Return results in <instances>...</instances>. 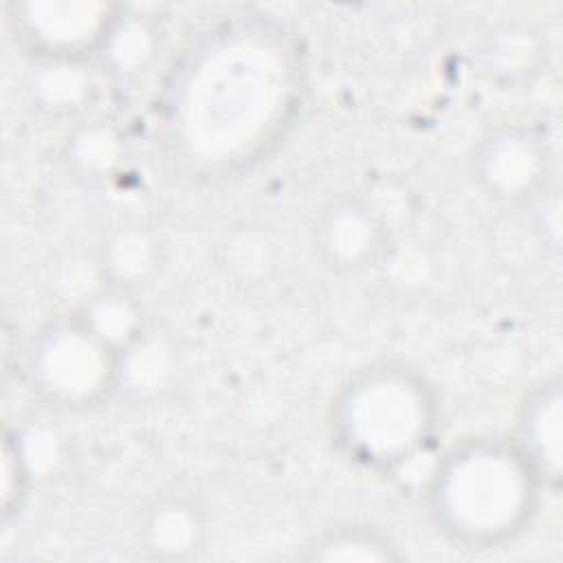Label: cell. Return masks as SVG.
Instances as JSON below:
<instances>
[{"label": "cell", "instance_id": "1", "mask_svg": "<svg viewBox=\"0 0 563 563\" xmlns=\"http://www.w3.org/2000/svg\"><path fill=\"white\" fill-rule=\"evenodd\" d=\"M194 53L174 86L172 123L180 143L211 165L249 158L290 99L286 48L262 31L238 26Z\"/></svg>", "mask_w": 563, "mask_h": 563}, {"label": "cell", "instance_id": "2", "mask_svg": "<svg viewBox=\"0 0 563 563\" xmlns=\"http://www.w3.org/2000/svg\"><path fill=\"white\" fill-rule=\"evenodd\" d=\"M541 488L512 440L466 438L435 464L427 506L446 539L468 548H493L523 530Z\"/></svg>", "mask_w": 563, "mask_h": 563}, {"label": "cell", "instance_id": "3", "mask_svg": "<svg viewBox=\"0 0 563 563\" xmlns=\"http://www.w3.org/2000/svg\"><path fill=\"white\" fill-rule=\"evenodd\" d=\"M438 398L422 374L380 361L354 372L330 407V433L354 464L394 473L435 435Z\"/></svg>", "mask_w": 563, "mask_h": 563}, {"label": "cell", "instance_id": "4", "mask_svg": "<svg viewBox=\"0 0 563 563\" xmlns=\"http://www.w3.org/2000/svg\"><path fill=\"white\" fill-rule=\"evenodd\" d=\"M33 389L51 405L84 409L119 389V352L79 312L44 323L29 347Z\"/></svg>", "mask_w": 563, "mask_h": 563}, {"label": "cell", "instance_id": "5", "mask_svg": "<svg viewBox=\"0 0 563 563\" xmlns=\"http://www.w3.org/2000/svg\"><path fill=\"white\" fill-rule=\"evenodd\" d=\"M117 9L103 2H11L7 24L13 37L40 62H84L103 46L117 20Z\"/></svg>", "mask_w": 563, "mask_h": 563}, {"label": "cell", "instance_id": "6", "mask_svg": "<svg viewBox=\"0 0 563 563\" xmlns=\"http://www.w3.org/2000/svg\"><path fill=\"white\" fill-rule=\"evenodd\" d=\"M541 141L523 128H499L479 141L473 154L477 183L495 198L519 200L534 194L545 176Z\"/></svg>", "mask_w": 563, "mask_h": 563}, {"label": "cell", "instance_id": "7", "mask_svg": "<svg viewBox=\"0 0 563 563\" xmlns=\"http://www.w3.org/2000/svg\"><path fill=\"white\" fill-rule=\"evenodd\" d=\"M385 242L376 211L354 196L330 200L314 224V244L325 264L336 271H356L372 264Z\"/></svg>", "mask_w": 563, "mask_h": 563}, {"label": "cell", "instance_id": "8", "mask_svg": "<svg viewBox=\"0 0 563 563\" xmlns=\"http://www.w3.org/2000/svg\"><path fill=\"white\" fill-rule=\"evenodd\" d=\"M541 486L556 490L563 473V396L559 376L530 389L517 413L512 440Z\"/></svg>", "mask_w": 563, "mask_h": 563}, {"label": "cell", "instance_id": "9", "mask_svg": "<svg viewBox=\"0 0 563 563\" xmlns=\"http://www.w3.org/2000/svg\"><path fill=\"white\" fill-rule=\"evenodd\" d=\"M141 541L156 559H187L205 541L202 510L187 497H163L145 512Z\"/></svg>", "mask_w": 563, "mask_h": 563}, {"label": "cell", "instance_id": "10", "mask_svg": "<svg viewBox=\"0 0 563 563\" xmlns=\"http://www.w3.org/2000/svg\"><path fill=\"white\" fill-rule=\"evenodd\" d=\"M77 312L119 354L145 332L143 310L125 288L108 286L95 292Z\"/></svg>", "mask_w": 563, "mask_h": 563}, {"label": "cell", "instance_id": "11", "mask_svg": "<svg viewBox=\"0 0 563 563\" xmlns=\"http://www.w3.org/2000/svg\"><path fill=\"white\" fill-rule=\"evenodd\" d=\"M176 367L174 350L158 334L145 332L119 354V389L134 396L154 394L167 385Z\"/></svg>", "mask_w": 563, "mask_h": 563}, {"label": "cell", "instance_id": "12", "mask_svg": "<svg viewBox=\"0 0 563 563\" xmlns=\"http://www.w3.org/2000/svg\"><path fill=\"white\" fill-rule=\"evenodd\" d=\"M303 559L310 561H394L400 559L396 545L378 530L367 526H343L325 530L308 545Z\"/></svg>", "mask_w": 563, "mask_h": 563}, {"label": "cell", "instance_id": "13", "mask_svg": "<svg viewBox=\"0 0 563 563\" xmlns=\"http://www.w3.org/2000/svg\"><path fill=\"white\" fill-rule=\"evenodd\" d=\"M156 242L143 229H121L103 249V273L112 279L110 286L130 288L147 277L156 264Z\"/></svg>", "mask_w": 563, "mask_h": 563}, {"label": "cell", "instance_id": "14", "mask_svg": "<svg viewBox=\"0 0 563 563\" xmlns=\"http://www.w3.org/2000/svg\"><path fill=\"white\" fill-rule=\"evenodd\" d=\"M33 81L35 99L55 110L68 112L84 103L90 88V77L84 73V62L73 59H46Z\"/></svg>", "mask_w": 563, "mask_h": 563}, {"label": "cell", "instance_id": "15", "mask_svg": "<svg viewBox=\"0 0 563 563\" xmlns=\"http://www.w3.org/2000/svg\"><path fill=\"white\" fill-rule=\"evenodd\" d=\"M154 29L139 15H117L101 46L103 57L117 73H134L145 66L154 51Z\"/></svg>", "mask_w": 563, "mask_h": 563}, {"label": "cell", "instance_id": "16", "mask_svg": "<svg viewBox=\"0 0 563 563\" xmlns=\"http://www.w3.org/2000/svg\"><path fill=\"white\" fill-rule=\"evenodd\" d=\"M539 46L537 37L530 29L521 26H504L495 35L488 37V44L484 48V62L486 70L517 79L528 68L537 64Z\"/></svg>", "mask_w": 563, "mask_h": 563}, {"label": "cell", "instance_id": "17", "mask_svg": "<svg viewBox=\"0 0 563 563\" xmlns=\"http://www.w3.org/2000/svg\"><path fill=\"white\" fill-rule=\"evenodd\" d=\"M119 141L121 139L112 128L103 123H92V125H86L73 139L70 156L84 172H90V174L110 172V167L119 158Z\"/></svg>", "mask_w": 563, "mask_h": 563}, {"label": "cell", "instance_id": "18", "mask_svg": "<svg viewBox=\"0 0 563 563\" xmlns=\"http://www.w3.org/2000/svg\"><path fill=\"white\" fill-rule=\"evenodd\" d=\"M31 466L20 435L7 431L2 446V512L9 517L26 495Z\"/></svg>", "mask_w": 563, "mask_h": 563}]
</instances>
